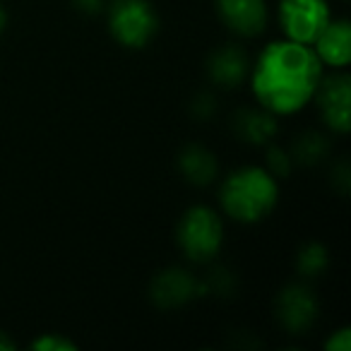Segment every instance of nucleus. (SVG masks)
Wrapping results in <instances>:
<instances>
[{
  "label": "nucleus",
  "mask_w": 351,
  "mask_h": 351,
  "mask_svg": "<svg viewBox=\"0 0 351 351\" xmlns=\"http://www.w3.org/2000/svg\"><path fill=\"white\" fill-rule=\"evenodd\" d=\"M279 317L289 330H303L315 317V301L313 296L301 287L287 289L279 298Z\"/></svg>",
  "instance_id": "1a4fd4ad"
},
{
  "label": "nucleus",
  "mask_w": 351,
  "mask_h": 351,
  "mask_svg": "<svg viewBox=\"0 0 351 351\" xmlns=\"http://www.w3.org/2000/svg\"><path fill=\"white\" fill-rule=\"evenodd\" d=\"M322 63L315 51L298 41H277L263 51L253 75L255 97L274 113H291L306 106L320 87Z\"/></svg>",
  "instance_id": "f257e3e1"
},
{
  "label": "nucleus",
  "mask_w": 351,
  "mask_h": 351,
  "mask_svg": "<svg viewBox=\"0 0 351 351\" xmlns=\"http://www.w3.org/2000/svg\"><path fill=\"white\" fill-rule=\"evenodd\" d=\"M313 44H315V56L320 58V63L344 68L351 58L349 22H327V27L317 34V39Z\"/></svg>",
  "instance_id": "0eeeda50"
},
{
  "label": "nucleus",
  "mask_w": 351,
  "mask_h": 351,
  "mask_svg": "<svg viewBox=\"0 0 351 351\" xmlns=\"http://www.w3.org/2000/svg\"><path fill=\"white\" fill-rule=\"evenodd\" d=\"M178 241L193 260H210L221 245V221L207 207H193L178 226Z\"/></svg>",
  "instance_id": "7ed1b4c3"
},
{
  "label": "nucleus",
  "mask_w": 351,
  "mask_h": 351,
  "mask_svg": "<svg viewBox=\"0 0 351 351\" xmlns=\"http://www.w3.org/2000/svg\"><path fill=\"white\" fill-rule=\"evenodd\" d=\"M269 166H272L274 176H277V173H287L289 161H287V156H284L279 149H272V152H269Z\"/></svg>",
  "instance_id": "f3484780"
},
{
  "label": "nucleus",
  "mask_w": 351,
  "mask_h": 351,
  "mask_svg": "<svg viewBox=\"0 0 351 351\" xmlns=\"http://www.w3.org/2000/svg\"><path fill=\"white\" fill-rule=\"evenodd\" d=\"M279 22L291 41L313 44L330 22L325 0H282Z\"/></svg>",
  "instance_id": "20e7f679"
},
{
  "label": "nucleus",
  "mask_w": 351,
  "mask_h": 351,
  "mask_svg": "<svg viewBox=\"0 0 351 351\" xmlns=\"http://www.w3.org/2000/svg\"><path fill=\"white\" fill-rule=\"evenodd\" d=\"M111 32L125 46H145L156 32V17L145 0H116L111 8Z\"/></svg>",
  "instance_id": "39448f33"
},
{
  "label": "nucleus",
  "mask_w": 351,
  "mask_h": 351,
  "mask_svg": "<svg viewBox=\"0 0 351 351\" xmlns=\"http://www.w3.org/2000/svg\"><path fill=\"white\" fill-rule=\"evenodd\" d=\"M349 101H351V87L344 75L327 80V82L322 84V89H320L322 116H325V121L339 132L349 130Z\"/></svg>",
  "instance_id": "6e6552de"
},
{
  "label": "nucleus",
  "mask_w": 351,
  "mask_h": 351,
  "mask_svg": "<svg viewBox=\"0 0 351 351\" xmlns=\"http://www.w3.org/2000/svg\"><path fill=\"white\" fill-rule=\"evenodd\" d=\"M219 12L224 22L239 34H258L267 22L265 0H219Z\"/></svg>",
  "instance_id": "423d86ee"
},
{
  "label": "nucleus",
  "mask_w": 351,
  "mask_h": 351,
  "mask_svg": "<svg viewBox=\"0 0 351 351\" xmlns=\"http://www.w3.org/2000/svg\"><path fill=\"white\" fill-rule=\"evenodd\" d=\"M3 27H5V12H3V8H0V32H3Z\"/></svg>",
  "instance_id": "aec40b11"
},
{
  "label": "nucleus",
  "mask_w": 351,
  "mask_h": 351,
  "mask_svg": "<svg viewBox=\"0 0 351 351\" xmlns=\"http://www.w3.org/2000/svg\"><path fill=\"white\" fill-rule=\"evenodd\" d=\"M34 349L41 351H63V349H75L70 341H65L63 337H41L39 341H34Z\"/></svg>",
  "instance_id": "2eb2a0df"
},
{
  "label": "nucleus",
  "mask_w": 351,
  "mask_h": 351,
  "mask_svg": "<svg viewBox=\"0 0 351 351\" xmlns=\"http://www.w3.org/2000/svg\"><path fill=\"white\" fill-rule=\"evenodd\" d=\"M0 349H12V341H8L3 335H0Z\"/></svg>",
  "instance_id": "6ab92c4d"
},
{
  "label": "nucleus",
  "mask_w": 351,
  "mask_h": 351,
  "mask_svg": "<svg viewBox=\"0 0 351 351\" xmlns=\"http://www.w3.org/2000/svg\"><path fill=\"white\" fill-rule=\"evenodd\" d=\"M241 132H243L248 140L263 142L274 132V123H272V118L263 116V113H245L243 121H241Z\"/></svg>",
  "instance_id": "ddd939ff"
},
{
  "label": "nucleus",
  "mask_w": 351,
  "mask_h": 351,
  "mask_svg": "<svg viewBox=\"0 0 351 351\" xmlns=\"http://www.w3.org/2000/svg\"><path fill=\"white\" fill-rule=\"evenodd\" d=\"M193 293H195L193 277L188 272H178V269L161 274L154 284V298L161 306H178V303L188 301Z\"/></svg>",
  "instance_id": "9d476101"
},
{
  "label": "nucleus",
  "mask_w": 351,
  "mask_h": 351,
  "mask_svg": "<svg viewBox=\"0 0 351 351\" xmlns=\"http://www.w3.org/2000/svg\"><path fill=\"white\" fill-rule=\"evenodd\" d=\"M221 202H224V210L241 221L263 219L277 202L274 176L263 169L236 171L221 188Z\"/></svg>",
  "instance_id": "f03ea898"
},
{
  "label": "nucleus",
  "mask_w": 351,
  "mask_h": 351,
  "mask_svg": "<svg viewBox=\"0 0 351 351\" xmlns=\"http://www.w3.org/2000/svg\"><path fill=\"white\" fill-rule=\"evenodd\" d=\"M77 5L82 8V10L94 12V10H99V5H101V0H77Z\"/></svg>",
  "instance_id": "a211bd4d"
},
{
  "label": "nucleus",
  "mask_w": 351,
  "mask_h": 351,
  "mask_svg": "<svg viewBox=\"0 0 351 351\" xmlns=\"http://www.w3.org/2000/svg\"><path fill=\"white\" fill-rule=\"evenodd\" d=\"M181 166H183V173L195 183H210L217 173V164L212 159V154L200 149V147H191L181 156Z\"/></svg>",
  "instance_id": "f8f14e48"
},
{
  "label": "nucleus",
  "mask_w": 351,
  "mask_h": 351,
  "mask_svg": "<svg viewBox=\"0 0 351 351\" xmlns=\"http://www.w3.org/2000/svg\"><path fill=\"white\" fill-rule=\"evenodd\" d=\"M245 68H248V60H245V56L236 49H221L210 63L212 77H215L219 84H226V87L239 84L245 75Z\"/></svg>",
  "instance_id": "9b49d317"
},
{
  "label": "nucleus",
  "mask_w": 351,
  "mask_h": 351,
  "mask_svg": "<svg viewBox=\"0 0 351 351\" xmlns=\"http://www.w3.org/2000/svg\"><path fill=\"white\" fill-rule=\"evenodd\" d=\"M298 265H301V269L306 274L320 272V269L325 267V250H322L320 245H308V248L301 253V260H298Z\"/></svg>",
  "instance_id": "4468645a"
},
{
  "label": "nucleus",
  "mask_w": 351,
  "mask_h": 351,
  "mask_svg": "<svg viewBox=\"0 0 351 351\" xmlns=\"http://www.w3.org/2000/svg\"><path fill=\"white\" fill-rule=\"evenodd\" d=\"M349 346H351L349 330H339L330 341H327V349L330 351H349Z\"/></svg>",
  "instance_id": "dca6fc26"
}]
</instances>
